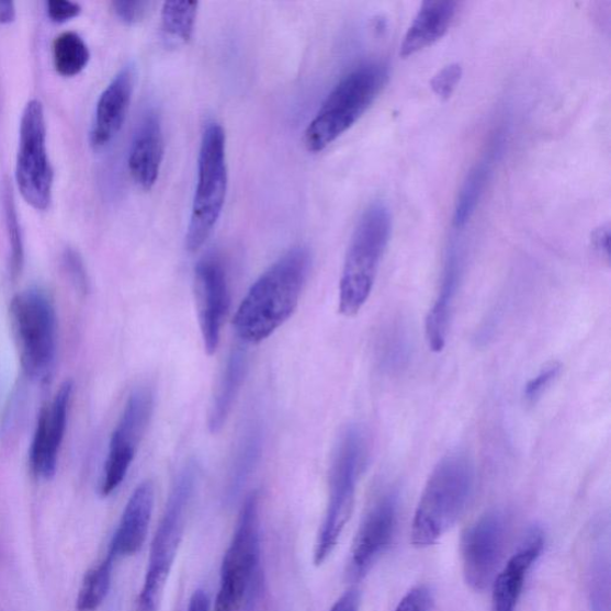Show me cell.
Listing matches in <instances>:
<instances>
[{"mask_svg":"<svg viewBox=\"0 0 611 611\" xmlns=\"http://www.w3.org/2000/svg\"><path fill=\"white\" fill-rule=\"evenodd\" d=\"M310 267L309 250L296 247L264 271L238 307L234 325L240 341L261 343L288 321L301 303Z\"/></svg>","mask_w":611,"mask_h":611,"instance_id":"6da1fadb","label":"cell"},{"mask_svg":"<svg viewBox=\"0 0 611 611\" xmlns=\"http://www.w3.org/2000/svg\"><path fill=\"white\" fill-rule=\"evenodd\" d=\"M474 483V465L466 454H448L440 461L415 512L411 532L415 547L433 546L454 527L469 503Z\"/></svg>","mask_w":611,"mask_h":611,"instance_id":"7a4b0ae2","label":"cell"},{"mask_svg":"<svg viewBox=\"0 0 611 611\" xmlns=\"http://www.w3.org/2000/svg\"><path fill=\"white\" fill-rule=\"evenodd\" d=\"M392 216L383 201H374L363 212L352 234L339 282V314L355 317L364 307L388 246Z\"/></svg>","mask_w":611,"mask_h":611,"instance_id":"3957f363","label":"cell"},{"mask_svg":"<svg viewBox=\"0 0 611 611\" xmlns=\"http://www.w3.org/2000/svg\"><path fill=\"white\" fill-rule=\"evenodd\" d=\"M387 78L386 65L370 61L339 81L305 132L308 151H323L354 126L382 92Z\"/></svg>","mask_w":611,"mask_h":611,"instance_id":"277c9868","label":"cell"},{"mask_svg":"<svg viewBox=\"0 0 611 611\" xmlns=\"http://www.w3.org/2000/svg\"><path fill=\"white\" fill-rule=\"evenodd\" d=\"M199 475V465L195 461H189L173 484L149 552L137 611H160L167 581L183 540L186 516L196 490Z\"/></svg>","mask_w":611,"mask_h":611,"instance_id":"5b68a950","label":"cell"},{"mask_svg":"<svg viewBox=\"0 0 611 611\" xmlns=\"http://www.w3.org/2000/svg\"><path fill=\"white\" fill-rule=\"evenodd\" d=\"M260 496L244 503L236 532L224 556L220 589L213 611H239L256 595L261 574Z\"/></svg>","mask_w":611,"mask_h":611,"instance_id":"8992f818","label":"cell"},{"mask_svg":"<svg viewBox=\"0 0 611 611\" xmlns=\"http://www.w3.org/2000/svg\"><path fill=\"white\" fill-rule=\"evenodd\" d=\"M364 455L365 440L362 430L355 426L347 428L339 438L332 456L329 505L315 550L317 566L328 561L354 511Z\"/></svg>","mask_w":611,"mask_h":611,"instance_id":"52a82bcc","label":"cell"},{"mask_svg":"<svg viewBox=\"0 0 611 611\" xmlns=\"http://www.w3.org/2000/svg\"><path fill=\"white\" fill-rule=\"evenodd\" d=\"M227 182L226 135L219 124L210 122L202 134L197 186L185 237L188 251H197L211 237L225 205Z\"/></svg>","mask_w":611,"mask_h":611,"instance_id":"ba28073f","label":"cell"},{"mask_svg":"<svg viewBox=\"0 0 611 611\" xmlns=\"http://www.w3.org/2000/svg\"><path fill=\"white\" fill-rule=\"evenodd\" d=\"M11 317L25 374L46 380L57 354V316L50 297L39 288L23 291L13 297Z\"/></svg>","mask_w":611,"mask_h":611,"instance_id":"9c48e42d","label":"cell"},{"mask_svg":"<svg viewBox=\"0 0 611 611\" xmlns=\"http://www.w3.org/2000/svg\"><path fill=\"white\" fill-rule=\"evenodd\" d=\"M16 182L24 201L36 211H46L52 201L53 169L47 151L44 105L26 103L20 125Z\"/></svg>","mask_w":611,"mask_h":611,"instance_id":"30bf717a","label":"cell"},{"mask_svg":"<svg viewBox=\"0 0 611 611\" xmlns=\"http://www.w3.org/2000/svg\"><path fill=\"white\" fill-rule=\"evenodd\" d=\"M155 397L151 388L134 389L126 403L109 443L101 483V495H112L125 480L135 454L154 414Z\"/></svg>","mask_w":611,"mask_h":611,"instance_id":"8fae6325","label":"cell"},{"mask_svg":"<svg viewBox=\"0 0 611 611\" xmlns=\"http://www.w3.org/2000/svg\"><path fill=\"white\" fill-rule=\"evenodd\" d=\"M507 521L498 511L487 512L466 529L461 541L464 576L475 591H483L496 577L507 542Z\"/></svg>","mask_w":611,"mask_h":611,"instance_id":"7c38bea8","label":"cell"},{"mask_svg":"<svg viewBox=\"0 0 611 611\" xmlns=\"http://www.w3.org/2000/svg\"><path fill=\"white\" fill-rule=\"evenodd\" d=\"M195 297L203 347L210 357L220 343L229 306L226 271L220 258L207 254L195 268Z\"/></svg>","mask_w":611,"mask_h":611,"instance_id":"4fadbf2b","label":"cell"},{"mask_svg":"<svg viewBox=\"0 0 611 611\" xmlns=\"http://www.w3.org/2000/svg\"><path fill=\"white\" fill-rule=\"evenodd\" d=\"M398 495L389 491L380 497L359 529L351 551V568L363 577L389 547L398 523Z\"/></svg>","mask_w":611,"mask_h":611,"instance_id":"5bb4252c","label":"cell"},{"mask_svg":"<svg viewBox=\"0 0 611 611\" xmlns=\"http://www.w3.org/2000/svg\"><path fill=\"white\" fill-rule=\"evenodd\" d=\"M72 391V382H65L50 406L43 407L38 415L31 450V465L37 477L52 479L57 472Z\"/></svg>","mask_w":611,"mask_h":611,"instance_id":"9a60e30c","label":"cell"},{"mask_svg":"<svg viewBox=\"0 0 611 611\" xmlns=\"http://www.w3.org/2000/svg\"><path fill=\"white\" fill-rule=\"evenodd\" d=\"M464 247L455 238L448 247L441 286L426 319V338L433 352H441L446 343L456 295L464 271Z\"/></svg>","mask_w":611,"mask_h":611,"instance_id":"2e32d148","label":"cell"},{"mask_svg":"<svg viewBox=\"0 0 611 611\" xmlns=\"http://www.w3.org/2000/svg\"><path fill=\"white\" fill-rule=\"evenodd\" d=\"M134 83V65L128 64L122 67L102 92L90 134L93 147L102 148L111 144L124 126L132 101Z\"/></svg>","mask_w":611,"mask_h":611,"instance_id":"e0dca14e","label":"cell"},{"mask_svg":"<svg viewBox=\"0 0 611 611\" xmlns=\"http://www.w3.org/2000/svg\"><path fill=\"white\" fill-rule=\"evenodd\" d=\"M165 157L161 120L155 109H148L135 129L128 157V168L135 183L151 189L159 176Z\"/></svg>","mask_w":611,"mask_h":611,"instance_id":"ac0fdd59","label":"cell"},{"mask_svg":"<svg viewBox=\"0 0 611 611\" xmlns=\"http://www.w3.org/2000/svg\"><path fill=\"white\" fill-rule=\"evenodd\" d=\"M155 485L146 480L131 496L112 541L113 559L137 554L145 545L155 509Z\"/></svg>","mask_w":611,"mask_h":611,"instance_id":"d6986e66","label":"cell"},{"mask_svg":"<svg viewBox=\"0 0 611 611\" xmlns=\"http://www.w3.org/2000/svg\"><path fill=\"white\" fill-rule=\"evenodd\" d=\"M543 550V538L538 531L529 534L518 553L496 577L493 593V611H516L524 588L528 573Z\"/></svg>","mask_w":611,"mask_h":611,"instance_id":"ffe728a7","label":"cell"},{"mask_svg":"<svg viewBox=\"0 0 611 611\" xmlns=\"http://www.w3.org/2000/svg\"><path fill=\"white\" fill-rule=\"evenodd\" d=\"M457 12V3L451 0H429L417 12L407 30L400 56L409 58L434 43H438L450 31Z\"/></svg>","mask_w":611,"mask_h":611,"instance_id":"44dd1931","label":"cell"},{"mask_svg":"<svg viewBox=\"0 0 611 611\" xmlns=\"http://www.w3.org/2000/svg\"><path fill=\"white\" fill-rule=\"evenodd\" d=\"M247 372V352L241 348L230 351L211 406L208 427L212 433L220 432L225 427L228 416L233 412Z\"/></svg>","mask_w":611,"mask_h":611,"instance_id":"7402d4cb","label":"cell"},{"mask_svg":"<svg viewBox=\"0 0 611 611\" xmlns=\"http://www.w3.org/2000/svg\"><path fill=\"white\" fill-rule=\"evenodd\" d=\"M498 152L499 144L495 145L491 151L468 172L463 186L460 189L455 203L453 216V226L455 230H463L472 219L475 211H477L486 184L488 180H490L494 161Z\"/></svg>","mask_w":611,"mask_h":611,"instance_id":"603a6c76","label":"cell"},{"mask_svg":"<svg viewBox=\"0 0 611 611\" xmlns=\"http://www.w3.org/2000/svg\"><path fill=\"white\" fill-rule=\"evenodd\" d=\"M90 60L86 41L77 33L65 32L53 44V61L63 77H75L83 72Z\"/></svg>","mask_w":611,"mask_h":611,"instance_id":"cb8c5ba5","label":"cell"},{"mask_svg":"<svg viewBox=\"0 0 611 611\" xmlns=\"http://www.w3.org/2000/svg\"><path fill=\"white\" fill-rule=\"evenodd\" d=\"M197 2H168L161 10V30L173 43L185 44L192 38L196 18Z\"/></svg>","mask_w":611,"mask_h":611,"instance_id":"d4e9b609","label":"cell"},{"mask_svg":"<svg viewBox=\"0 0 611 611\" xmlns=\"http://www.w3.org/2000/svg\"><path fill=\"white\" fill-rule=\"evenodd\" d=\"M113 563L112 556L108 555L106 559L87 574L78 595L77 611H97L101 607L111 590Z\"/></svg>","mask_w":611,"mask_h":611,"instance_id":"484cf974","label":"cell"},{"mask_svg":"<svg viewBox=\"0 0 611 611\" xmlns=\"http://www.w3.org/2000/svg\"><path fill=\"white\" fill-rule=\"evenodd\" d=\"M610 562L608 553L595 555L590 574V601L592 611H610Z\"/></svg>","mask_w":611,"mask_h":611,"instance_id":"4316f807","label":"cell"},{"mask_svg":"<svg viewBox=\"0 0 611 611\" xmlns=\"http://www.w3.org/2000/svg\"><path fill=\"white\" fill-rule=\"evenodd\" d=\"M262 452V432L257 427H252L244 434L239 444L234 464V484L246 480L260 459Z\"/></svg>","mask_w":611,"mask_h":611,"instance_id":"83f0119b","label":"cell"},{"mask_svg":"<svg viewBox=\"0 0 611 611\" xmlns=\"http://www.w3.org/2000/svg\"><path fill=\"white\" fill-rule=\"evenodd\" d=\"M3 206L11 247V274L16 278L21 274L23 267L24 249L15 202H13L11 190L8 186L4 189Z\"/></svg>","mask_w":611,"mask_h":611,"instance_id":"f1b7e54d","label":"cell"},{"mask_svg":"<svg viewBox=\"0 0 611 611\" xmlns=\"http://www.w3.org/2000/svg\"><path fill=\"white\" fill-rule=\"evenodd\" d=\"M562 364L551 362L543 366L539 374L529 382L524 387V399L528 404L536 403L553 384L554 380L559 376Z\"/></svg>","mask_w":611,"mask_h":611,"instance_id":"f546056e","label":"cell"},{"mask_svg":"<svg viewBox=\"0 0 611 611\" xmlns=\"http://www.w3.org/2000/svg\"><path fill=\"white\" fill-rule=\"evenodd\" d=\"M463 77V67L460 64H451L432 78L431 88L441 99H450Z\"/></svg>","mask_w":611,"mask_h":611,"instance_id":"4dcf8cb0","label":"cell"},{"mask_svg":"<svg viewBox=\"0 0 611 611\" xmlns=\"http://www.w3.org/2000/svg\"><path fill=\"white\" fill-rule=\"evenodd\" d=\"M431 606L430 590L425 586H419L405 595L396 611H430Z\"/></svg>","mask_w":611,"mask_h":611,"instance_id":"1f68e13d","label":"cell"},{"mask_svg":"<svg viewBox=\"0 0 611 611\" xmlns=\"http://www.w3.org/2000/svg\"><path fill=\"white\" fill-rule=\"evenodd\" d=\"M151 7L148 2H131V0H117L113 3L116 16L126 24L140 22Z\"/></svg>","mask_w":611,"mask_h":611,"instance_id":"d6a6232c","label":"cell"},{"mask_svg":"<svg viewBox=\"0 0 611 611\" xmlns=\"http://www.w3.org/2000/svg\"><path fill=\"white\" fill-rule=\"evenodd\" d=\"M64 264L76 287L81 292H86L88 290V275L78 252L71 249L67 250L64 254Z\"/></svg>","mask_w":611,"mask_h":611,"instance_id":"836d02e7","label":"cell"},{"mask_svg":"<svg viewBox=\"0 0 611 611\" xmlns=\"http://www.w3.org/2000/svg\"><path fill=\"white\" fill-rule=\"evenodd\" d=\"M46 5L50 21L59 24L77 18L81 11L80 5L70 0H49Z\"/></svg>","mask_w":611,"mask_h":611,"instance_id":"e575fe53","label":"cell"},{"mask_svg":"<svg viewBox=\"0 0 611 611\" xmlns=\"http://www.w3.org/2000/svg\"><path fill=\"white\" fill-rule=\"evenodd\" d=\"M593 250L609 262L610 246H609V226L602 225L595 229L591 238Z\"/></svg>","mask_w":611,"mask_h":611,"instance_id":"d590c367","label":"cell"},{"mask_svg":"<svg viewBox=\"0 0 611 611\" xmlns=\"http://www.w3.org/2000/svg\"><path fill=\"white\" fill-rule=\"evenodd\" d=\"M331 611H359V596L357 591L346 592L332 607Z\"/></svg>","mask_w":611,"mask_h":611,"instance_id":"8d00e7d4","label":"cell"},{"mask_svg":"<svg viewBox=\"0 0 611 611\" xmlns=\"http://www.w3.org/2000/svg\"><path fill=\"white\" fill-rule=\"evenodd\" d=\"M188 611H211V602L205 591L197 590L189 602Z\"/></svg>","mask_w":611,"mask_h":611,"instance_id":"74e56055","label":"cell"},{"mask_svg":"<svg viewBox=\"0 0 611 611\" xmlns=\"http://www.w3.org/2000/svg\"><path fill=\"white\" fill-rule=\"evenodd\" d=\"M16 19L15 3L0 0V24H10Z\"/></svg>","mask_w":611,"mask_h":611,"instance_id":"f35d334b","label":"cell"}]
</instances>
